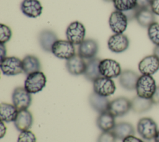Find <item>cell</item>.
I'll list each match as a JSON object with an SVG mask.
<instances>
[{"label":"cell","mask_w":159,"mask_h":142,"mask_svg":"<svg viewBox=\"0 0 159 142\" xmlns=\"http://www.w3.org/2000/svg\"><path fill=\"white\" fill-rule=\"evenodd\" d=\"M157 87L155 80L152 75H142L136 84L137 95L144 98H152Z\"/></svg>","instance_id":"1"},{"label":"cell","mask_w":159,"mask_h":142,"mask_svg":"<svg viewBox=\"0 0 159 142\" xmlns=\"http://www.w3.org/2000/svg\"><path fill=\"white\" fill-rule=\"evenodd\" d=\"M47 78L45 74L38 71L27 75L24 82L25 89L30 93H37L45 87Z\"/></svg>","instance_id":"2"},{"label":"cell","mask_w":159,"mask_h":142,"mask_svg":"<svg viewBox=\"0 0 159 142\" xmlns=\"http://www.w3.org/2000/svg\"><path fill=\"white\" fill-rule=\"evenodd\" d=\"M137 130L140 136L145 140L154 139L158 132L157 125L155 121L149 117L140 118L137 125Z\"/></svg>","instance_id":"3"},{"label":"cell","mask_w":159,"mask_h":142,"mask_svg":"<svg viewBox=\"0 0 159 142\" xmlns=\"http://www.w3.org/2000/svg\"><path fill=\"white\" fill-rule=\"evenodd\" d=\"M0 68L2 73L7 76L16 75L24 72L22 60L14 56L6 57L1 60Z\"/></svg>","instance_id":"4"},{"label":"cell","mask_w":159,"mask_h":142,"mask_svg":"<svg viewBox=\"0 0 159 142\" xmlns=\"http://www.w3.org/2000/svg\"><path fill=\"white\" fill-rule=\"evenodd\" d=\"M52 53L58 59L68 60L75 55V49L68 40H57L52 46Z\"/></svg>","instance_id":"5"},{"label":"cell","mask_w":159,"mask_h":142,"mask_svg":"<svg viewBox=\"0 0 159 142\" xmlns=\"http://www.w3.org/2000/svg\"><path fill=\"white\" fill-rule=\"evenodd\" d=\"M65 34L68 41L73 45H80L84 40L86 29L81 22L74 21L69 24Z\"/></svg>","instance_id":"6"},{"label":"cell","mask_w":159,"mask_h":142,"mask_svg":"<svg viewBox=\"0 0 159 142\" xmlns=\"http://www.w3.org/2000/svg\"><path fill=\"white\" fill-rule=\"evenodd\" d=\"M13 105L18 111L27 109L32 103L31 93H29L24 87H17L12 93Z\"/></svg>","instance_id":"7"},{"label":"cell","mask_w":159,"mask_h":142,"mask_svg":"<svg viewBox=\"0 0 159 142\" xmlns=\"http://www.w3.org/2000/svg\"><path fill=\"white\" fill-rule=\"evenodd\" d=\"M131 110V100L124 97H117L109 103L108 111L114 116L119 117L126 115Z\"/></svg>","instance_id":"8"},{"label":"cell","mask_w":159,"mask_h":142,"mask_svg":"<svg viewBox=\"0 0 159 142\" xmlns=\"http://www.w3.org/2000/svg\"><path fill=\"white\" fill-rule=\"evenodd\" d=\"M116 89V85L111 78L101 77L93 82L94 92L101 96H111L114 93Z\"/></svg>","instance_id":"9"},{"label":"cell","mask_w":159,"mask_h":142,"mask_svg":"<svg viewBox=\"0 0 159 142\" xmlns=\"http://www.w3.org/2000/svg\"><path fill=\"white\" fill-rule=\"evenodd\" d=\"M99 69L102 77L109 78H116L120 76L122 72L119 63L111 59L101 60L99 63Z\"/></svg>","instance_id":"10"},{"label":"cell","mask_w":159,"mask_h":142,"mask_svg":"<svg viewBox=\"0 0 159 142\" xmlns=\"http://www.w3.org/2000/svg\"><path fill=\"white\" fill-rule=\"evenodd\" d=\"M128 19L125 14L121 11H113L109 19V25L114 34H123L127 27Z\"/></svg>","instance_id":"11"},{"label":"cell","mask_w":159,"mask_h":142,"mask_svg":"<svg viewBox=\"0 0 159 142\" xmlns=\"http://www.w3.org/2000/svg\"><path fill=\"white\" fill-rule=\"evenodd\" d=\"M107 46L109 49L114 53H122L125 51L129 46L128 37L123 34H115L108 39Z\"/></svg>","instance_id":"12"},{"label":"cell","mask_w":159,"mask_h":142,"mask_svg":"<svg viewBox=\"0 0 159 142\" xmlns=\"http://www.w3.org/2000/svg\"><path fill=\"white\" fill-rule=\"evenodd\" d=\"M99 49L98 44L93 39H84L78 47V55L84 59H91L94 58Z\"/></svg>","instance_id":"13"},{"label":"cell","mask_w":159,"mask_h":142,"mask_svg":"<svg viewBox=\"0 0 159 142\" xmlns=\"http://www.w3.org/2000/svg\"><path fill=\"white\" fill-rule=\"evenodd\" d=\"M139 70L142 75H152L159 69V59L155 55H149L139 62Z\"/></svg>","instance_id":"14"},{"label":"cell","mask_w":159,"mask_h":142,"mask_svg":"<svg viewBox=\"0 0 159 142\" xmlns=\"http://www.w3.org/2000/svg\"><path fill=\"white\" fill-rule=\"evenodd\" d=\"M43 7L39 0H23L20 4V10L26 16L36 18L42 12Z\"/></svg>","instance_id":"15"},{"label":"cell","mask_w":159,"mask_h":142,"mask_svg":"<svg viewBox=\"0 0 159 142\" xmlns=\"http://www.w3.org/2000/svg\"><path fill=\"white\" fill-rule=\"evenodd\" d=\"M66 68L68 72L73 75H79L83 74L85 69L86 63L84 59L80 57L78 54L75 55L70 59L66 60Z\"/></svg>","instance_id":"16"},{"label":"cell","mask_w":159,"mask_h":142,"mask_svg":"<svg viewBox=\"0 0 159 142\" xmlns=\"http://www.w3.org/2000/svg\"><path fill=\"white\" fill-rule=\"evenodd\" d=\"M139 77L138 73L133 70H125L121 72L119 76V84L125 90H133L135 89Z\"/></svg>","instance_id":"17"},{"label":"cell","mask_w":159,"mask_h":142,"mask_svg":"<svg viewBox=\"0 0 159 142\" xmlns=\"http://www.w3.org/2000/svg\"><path fill=\"white\" fill-rule=\"evenodd\" d=\"M58 37L55 32L50 29H44L39 34V42L41 48L45 52H52L53 44L57 40Z\"/></svg>","instance_id":"18"},{"label":"cell","mask_w":159,"mask_h":142,"mask_svg":"<svg viewBox=\"0 0 159 142\" xmlns=\"http://www.w3.org/2000/svg\"><path fill=\"white\" fill-rule=\"evenodd\" d=\"M14 123L16 129L19 131L29 130L33 123L32 115L27 109L20 110Z\"/></svg>","instance_id":"19"},{"label":"cell","mask_w":159,"mask_h":142,"mask_svg":"<svg viewBox=\"0 0 159 142\" xmlns=\"http://www.w3.org/2000/svg\"><path fill=\"white\" fill-rule=\"evenodd\" d=\"M89 103L91 107L100 114L108 111L110 102L107 97L93 92L89 97Z\"/></svg>","instance_id":"20"},{"label":"cell","mask_w":159,"mask_h":142,"mask_svg":"<svg viewBox=\"0 0 159 142\" xmlns=\"http://www.w3.org/2000/svg\"><path fill=\"white\" fill-rule=\"evenodd\" d=\"M101 60L100 59L96 57L89 59L86 62V69L83 73L86 79L93 82L97 78L102 77L99 69Z\"/></svg>","instance_id":"21"},{"label":"cell","mask_w":159,"mask_h":142,"mask_svg":"<svg viewBox=\"0 0 159 142\" xmlns=\"http://www.w3.org/2000/svg\"><path fill=\"white\" fill-rule=\"evenodd\" d=\"M96 125L102 131H111L116 125L115 116L108 111L101 113L97 117Z\"/></svg>","instance_id":"22"},{"label":"cell","mask_w":159,"mask_h":142,"mask_svg":"<svg viewBox=\"0 0 159 142\" xmlns=\"http://www.w3.org/2000/svg\"><path fill=\"white\" fill-rule=\"evenodd\" d=\"M152 98H144L139 96L131 100V110L136 113H142L150 110L153 105Z\"/></svg>","instance_id":"23"},{"label":"cell","mask_w":159,"mask_h":142,"mask_svg":"<svg viewBox=\"0 0 159 142\" xmlns=\"http://www.w3.org/2000/svg\"><path fill=\"white\" fill-rule=\"evenodd\" d=\"M135 19L140 26L147 28L155 22V14L149 8L140 9L137 8Z\"/></svg>","instance_id":"24"},{"label":"cell","mask_w":159,"mask_h":142,"mask_svg":"<svg viewBox=\"0 0 159 142\" xmlns=\"http://www.w3.org/2000/svg\"><path fill=\"white\" fill-rule=\"evenodd\" d=\"M23 72L26 75L40 70L41 64L39 59L35 55H27L22 60Z\"/></svg>","instance_id":"25"},{"label":"cell","mask_w":159,"mask_h":142,"mask_svg":"<svg viewBox=\"0 0 159 142\" xmlns=\"http://www.w3.org/2000/svg\"><path fill=\"white\" fill-rule=\"evenodd\" d=\"M111 131L117 139L122 140L127 136L135 134V129L133 125L128 122H120L116 124Z\"/></svg>","instance_id":"26"},{"label":"cell","mask_w":159,"mask_h":142,"mask_svg":"<svg viewBox=\"0 0 159 142\" xmlns=\"http://www.w3.org/2000/svg\"><path fill=\"white\" fill-rule=\"evenodd\" d=\"M18 111V110L14 105L7 103H1L0 104L1 120L4 122L9 123L14 121Z\"/></svg>","instance_id":"27"},{"label":"cell","mask_w":159,"mask_h":142,"mask_svg":"<svg viewBox=\"0 0 159 142\" xmlns=\"http://www.w3.org/2000/svg\"><path fill=\"white\" fill-rule=\"evenodd\" d=\"M113 4L117 11L124 12L135 9L137 6V0H114Z\"/></svg>","instance_id":"28"},{"label":"cell","mask_w":159,"mask_h":142,"mask_svg":"<svg viewBox=\"0 0 159 142\" xmlns=\"http://www.w3.org/2000/svg\"><path fill=\"white\" fill-rule=\"evenodd\" d=\"M147 34L150 40L156 45H159V23L155 22L147 29Z\"/></svg>","instance_id":"29"},{"label":"cell","mask_w":159,"mask_h":142,"mask_svg":"<svg viewBox=\"0 0 159 142\" xmlns=\"http://www.w3.org/2000/svg\"><path fill=\"white\" fill-rule=\"evenodd\" d=\"M12 37L11 28L6 24L0 25V44H5L8 42Z\"/></svg>","instance_id":"30"},{"label":"cell","mask_w":159,"mask_h":142,"mask_svg":"<svg viewBox=\"0 0 159 142\" xmlns=\"http://www.w3.org/2000/svg\"><path fill=\"white\" fill-rule=\"evenodd\" d=\"M35 135L29 130L20 131L18 136L17 142H36Z\"/></svg>","instance_id":"31"},{"label":"cell","mask_w":159,"mask_h":142,"mask_svg":"<svg viewBox=\"0 0 159 142\" xmlns=\"http://www.w3.org/2000/svg\"><path fill=\"white\" fill-rule=\"evenodd\" d=\"M116 137L111 131H102L98 136L97 142H116Z\"/></svg>","instance_id":"32"},{"label":"cell","mask_w":159,"mask_h":142,"mask_svg":"<svg viewBox=\"0 0 159 142\" xmlns=\"http://www.w3.org/2000/svg\"><path fill=\"white\" fill-rule=\"evenodd\" d=\"M153 0H137V6L136 8L140 9H146L150 7Z\"/></svg>","instance_id":"33"},{"label":"cell","mask_w":159,"mask_h":142,"mask_svg":"<svg viewBox=\"0 0 159 142\" xmlns=\"http://www.w3.org/2000/svg\"><path fill=\"white\" fill-rule=\"evenodd\" d=\"M150 8L154 14L159 16V0H153Z\"/></svg>","instance_id":"34"},{"label":"cell","mask_w":159,"mask_h":142,"mask_svg":"<svg viewBox=\"0 0 159 142\" xmlns=\"http://www.w3.org/2000/svg\"><path fill=\"white\" fill-rule=\"evenodd\" d=\"M122 142H144L141 139L134 136V135H130L127 136L124 140H122Z\"/></svg>","instance_id":"35"},{"label":"cell","mask_w":159,"mask_h":142,"mask_svg":"<svg viewBox=\"0 0 159 142\" xmlns=\"http://www.w3.org/2000/svg\"><path fill=\"white\" fill-rule=\"evenodd\" d=\"M154 104H159V85L157 87L156 90L152 98Z\"/></svg>","instance_id":"36"},{"label":"cell","mask_w":159,"mask_h":142,"mask_svg":"<svg viewBox=\"0 0 159 142\" xmlns=\"http://www.w3.org/2000/svg\"><path fill=\"white\" fill-rule=\"evenodd\" d=\"M6 127L4 123V121L1 120V125H0V138H2L6 135Z\"/></svg>","instance_id":"37"},{"label":"cell","mask_w":159,"mask_h":142,"mask_svg":"<svg viewBox=\"0 0 159 142\" xmlns=\"http://www.w3.org/2000/svg\"><path fill=\"white\" fill-rule=\"evenodd\" d=\"M0 50H1V60H2L6 57V49L4 44H0Z\"/></svg>","instance_id":"38"},{"label":"cell","mask_w":159,"mask_h":142,"mask_svg":"<svg viewBox=\"0 0 159 142\" xmlns=\"http://www.w3.org/2000/svg\"><path fill=\"white\" fill-rule=\"evenodd\" d=\"M153 55L159 59V45H156L153 49Z\"/></svg>","instance_id":"39"},{"label":"cell","mask_w":159,"mask_h":142,"mask_svg":"<svg viewBox=\"0 0 159 142\" xmlns=\"http://www.w3.org/2000/svg\"><path fill=\"white\" fill-rule=\"evenodd\" d=\"M154 140H155V142H159V131H158L157 135H155L154 138Z\"/></svg>","instance_id":"40"},{"label":"cell","mask_w":159,"mask_h":142,"mask_svg":"<svg viewBox=\"0 0 159 142\" xmlns=\"http://www.w3.org/2000/svg\"><path fill=\"white\" fill-rule=\"evenodd\" d=\"M104 1H105L106 2H111V1H113L114 0H104Z\"/></svg>","instance_id":"41"}]
</instances>
